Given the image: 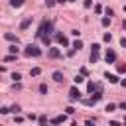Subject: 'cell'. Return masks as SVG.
Wrapping results in <instances>:
<instances>
[{"instance_id":"4","label":"cell","mask_w":126,"mask_h":126,"mask_svg":"<svg viewBox=\"0 0 126 126\" xmlns=\"http://www.w3.org/2000/svg\"><path fill=\"white\" fill-rule=\"evenodd\" d=\"M79 98H81L79 89H77V87H71V91H69V100H79Z\"/></svg>"},{"instance_id":"29","label":"cell","mask_w":126,"mask_h":126,"mask_svg":"<svg viewBox=\"0 0 126 126\" xmlns=\"http://www.w3.org/2000/svg\"><path fill=\"white\" fill-rule=\"evenodd\" d=\"M45 4H47V6H53V4H55V0H45Z\"/></svg>"},{"instance_id":"21","label":"cell","mask_w":126,"mask_h":126,"mask_svg":"<svg viewBox=\"0 0 126 126\" xmlns=\"http://www.w3.org/2000/svg\"><path fill=\"white\" fill-rule=\"evenodd\" d=\"M114 108H116V104H112V102H110V104H106V110H108V112H112Z\"/></svg>"},{"instance_id":"16","label":"cell","mask_w":126,"mask_h":126,"mask_svg":"<svg viewBox=\"0 0 126 126\" xmlns=\"http://www.w3.org/2000/svg\"><path fill=\"white\" fill-rule=\"evenodd\" d=\"M39 73H41V69H39V67H33V69L30 71V75H32V77H37Z\"/></svg>"},{"instance_id":"33","label":"cell","mask_w":126,"mask_h":126,"mask_svg":"<svg viewBox=\"0 0 126 126\" xmlns=\"http://www.w3.org/2000/svg\"><path fill=\"white\" fill-rule=\"evenodd\" d=\"M124 126H126V118H124Z\"/></svg>"},{"instance_id":"11","label":"cell","mask_w":126,"mask_h":126,"mask_svg":"<svg viewBox=\"0 0 126 126\" xmlns=\"http://www.w3.org/2000/svg\"><path fill=\"white\" fill-rule=\"evenodd\" d=\"M65 120H67V116H65V114H61V116H55L51 122H53V124H61V122H65Z\"/></svg>"},{"instance_id":"23","label":"cell","mask_w":126,"mask_h":126,"mask_svg":"<svg viewBox=\"0 0 126 126\" xmlns=\"http://www.w3.org/2000/svg\"><path fill=\"white\" fill-rule=\"evenodd\" d=\"M0 112H2V114H8V112H10V108H8V106H2V108H0Z\"/></svg>"},{"instance_id":"27","label":"cell","mask_w":126,"mask_h":126,"mask_svg":"<svg viewBox=\"0 0 126 126\" xmlns=\"http://www.w3.org/2000/svg\"><path fill=\"white\" fill-rule=\"evenodd\" d=\"M93 6V0H85V8H91Z\"/></svg>"},{"instance_id":"2","label":"cell","mask_w":126,"mask_h":126,"mask_svg":"<svg viewBox=\"0 0 126 126\" xmlns=\"http://www.w3.org/2000/svg\"><path fill=\"white\" fill-rule=\"evenodd\" d=\"M26 55H30V57H39L41 51H39L37 45H28V47H26Z\"/></svg>"},{"instance_id":"28","label":"cell","mask_w":126,"mask_h":126,"mask_svg":"<svg viewBox=\"0 0 126 126\" xmlns=\"http://www.w3.org/2000/svg\"><path fill=\"white\" fill-rule=\"evenodd\" d=\"M120 45H122V47H126V37H122V39H120Z\"/></svg>"},{"instance_id":"15","label":"cell","mask_w":126,"mask_h":126,"mask_svg":"<svg viewBox=\"0 0 126 126\" xmlns=\"http://www.w3.org/2000/svg\"><path fill=\"white\" fill-rule=\"evenodd\" d=\"M104 77H106V79H108L110 83H118V77H116V75H110V73H106Z\"/></svg>"},{"instance_id":"3","label":"cell","mask_w":126,"mask_h":126,"mask_svg":"<svg viewBox=\"0 0 126 126\" xmlns=\"http://www.w3.org/2000/svg\"><path fill=\"white\" fill-rule=\"evenodd\" d=\"M98 49H100V45H98V43H93V51H91V63H96V61H98Z\"/></svg>"},{"instance_id":"17","label":"cell","mask_w":126,"mask_h":126,"mask_svg":"<svg viewBox=\"0 0 126 126\" xmlns=\"http://www.w3.org/2000/svg\"><path fill=\"white\" fill-rule=\"evenodd\" d=\"M41 41H43L45 45H49V43H51V37H49V35H41Z\"/></svg>"},{"instance_id":"22","label":"cell","mask_w":126,"mask_h":126,"mask_svg":"<svg viewBox=\"0 0 126 126\" xmlns=\"http://www.w3.org/2000/svg\"><path fill=\"white\" fill-rule=\"evenodd\" d=\"M12 79H14V81H20V79H22V75H20V73H14V75H12Z\"/></svg>"},{"instance_id":"26","label":"cell","mask_w":126,"mask_h":126,"mask_svg":"<svg viewBox=\"0 0 126 126\" xmlns=\"http://www.w3.org/2000/svg\"><path fill=\"white\" fill-rule=\"evenodd\" d=\"M65 110H67V114H73V112H75V108H73V106H67Z\"/></svg>"},{"instance_id":"20","label":"cell","mask_w":126,"mask_h":126,"mask_svg":"<svg viewBox=\"0 0 126 126\" xmlns=\"http://www.w3.org/2000/svg\"><path fill=\"white\" fill-rule=\"evenodd\" d=\"M39 93L45 94V93H47V85H39Z\"/></svg>"},{"instance_id":"25","label":"cell","mask_w":126,"mask_h":126,"mask_svg":"<svg viewBox=\"0 0 126 126\" xmlns=\"http://www.w3.org/2000/svg\"><path fill=\"white\" fill-rule=\"evenodd\" d=\"M81 81H85V79H83V75H77V77H75V83H81Z\"/></svg>"},{"instance_id":"35","label":"cell","mask_w":126,"mask_h":126,"mask_svg":"<svg viewBox=\"0 0 126 126\" xmlns=\"http://www.w3.org/2000/svg\"><path fill=\"white\" fill-rule=\"evenodd\" d=\"M41 126H45V124H41Z\"/></svg>"},{"instance_id":"12","label":"cell","mask_w":126,"mask_h":126,"mask_svg":"<svg viewBox=\"0 0 126 126\" xmlns=\"http://www.w3.org/2000/svg\"><path fill=\"white\" fill-rule=\"evenodd\" d=\"M10 6L12 8H20V6H24V0H10Z\"/></svg>"},{"instance_id":"19","label":"cell","mask_w":126,"mask_h":126,"mask_svg":"<svg viewBox=\"0 0 126 126\" xmlns=\"http://www.w3.org/2000/svg\"><path fill=\"white\" fill-rule=\"evenodd\" d=\"M4 61H6V63H10V61H16V55H6V57H4Z\"/></svg>"},{"instance_id":"1","label":"cell","mask_w":126,"mask_h":126,"mask_svg":"<svg viewBox=\"0 0 126 126\" xmlns=\"http://www.w3.org/2000/svg\"><path fill=\"white\" fill-rule=\"evenodd\" d=\"M51 30H53V22L43 20V22H41V26H39V30H37V35H39V37H41V35H49V33H51Z\"/></svg>"},{"instance_id":"5","label":"cell","mask_w":126,"mask_h":126,"mask_svg":"<svg viewBox=\"0 0 126 126\" xmlns=\"http://www.w3.org/2000/svg\"><path fill=\"white\" fill-rule=\"evenodd\" d=\"M30 24H32V16H28V18H24V20L20 22V30H28Z\"/></svg>"},{"instance_id":"30","label":"cell","mask_w":126,"mask_h":126,"mask_svg":"<svg viewBox=\"0 0 126 126\" xmlns=\"http://www.w3.org/2000/svg\"><path fill=\"white\" fill-rule=\"evenodd\" d=\"M110 126H120V124H118L116 120H110Z\"/></svg>"},{"instance_id":"24","label":"cell","mask_w":126,"mask_h":126,"mask_svg":"<svg viewBox=\"0 0 126 126\" xmlns=\"http://www.w3.org/2000/svg\"><path fill=\"white\" fill-rule=\"evenodd\" d=\"M102 39H104V41H110V39H112V35H110V33H104V37H102Z\"/></svg>"},{"instance_id":"6","label":"cell","mask_w":126,"mask_h":126,"mask_svg":"<svg viewBox=\"0 0 126 126\" xmlns=\"http://www.w3.org/2000/svg\"><path fill=\"white\" fill-rule=\"evenodd\" d=\"M47 55H49L51 59H57V57H61V51H59L57 47H51V49L47 51Z\"/></svg>"},{"instance_id":"14","label":"cell","mask_w":126,"mask_h":126,"mask_svg":"<svg viewBox=\"0 0 126 126\" xmlns=\"http://www.w3.org/2000/svg\"><path fill=\"white\" fill-rule=\"evenodd\" d=\"M8 51H10V55H18V51H20V49H18V47H16V43H14V45H10V47H8Z\"/></svg>"},{"instance_id":"18","label":"cell","mask_w":126,"mask_h":126,"mask_svg":"<svg viewBox=\"0 0 126 126\" xmlns=\"http://www.w3.org/2000/svg\"><path fill=\"white\" fill-rule=\"evenodd\" d=\"M71 47H73V49H81V47H83V43H81V39H79V41H75V43H73Z\"/></svg>"},{"instance_id":"13","label":"cell","mask_w":126,"mask_h":126,"mask_svg":"<svg viewBox=\"0 0 126 126\" xmlns=\"http://www.w3.org/2000/svg\"><path fill=\"white\" fill-rule=\"evenodd\" d=\"M100 24H102L104 28H108V26H110V16H104V18L100 20Z\"/></svg>"},{"instance_id":"8","label":"cell","mask_w":126,"mask_h":126,"mask_svg":"<svg viewBox=\"0 0 126 126\" xmlns=\"http://www.w3.org/2000/svg\"><path fill=\"white\" fill-rule=\"evenodd\" d=\"M55 39H57V41H59V43H61L63 47H67V45H69V41H67V37H65V35H61V33H57V35H55Z\"/></svg>"},{"instance_id":"34","label":"cell","mask_w":126,"mask_h":126,"mask_svg":"<svg viewBox=\"0 0 126 126\" xmlns=\"http://www.w3.org/2000/svg\"><path fill=\"white\" fill-rule=\"evenodd\" d=\"M124 28H126V20H124Z\"/></svg>"},{"instance_id":"10","label":"cell","mask_w":126,"mask_h":126,"mask_svg":"<svg viewBox=\"0 0 126 126\" xmlns=\"http://www.w3.org/2000/svg\"><path fill=\"white\" fill-rule=\"evenodd\" d=\"M53 81H55V83H61V81H63V73H61V71H55V73H53Z\"/></svg>"},{"instance_id":"7","label":"cell","mask_w":126,"mask_h":126,"mask_svg":"<svg viewBox=\"0 0 126 126\" xmlns=\"http://www.w3.org/2000/svg\"><path fill=\"white\" fill-rule=\"evenodd\" d=\"M104 57H106V61H108V63H114V61H116V51H112V49H108Z\"/></svg>"},{"instance_id":"31","label":"cell","mask_w":126,"mask_h":126,"mask_svg":"<svg viewBox=\"0 0 126 126\" xmlns=\"http://www.w3.org/2000/svg\"><path fill=\"white\" fill-rule=\"evenodd\" d=\"M118 106H120V108H124V110H126V102H120V104H118Z\"/></svg>"},{"instance_id":"9","label":"cell","mask_w":126,"mask_h":126,"mask_svg":"<svg viewBox=\"0 0 126 126\" xmlns=\"http://www.w3.org/2000/svg\"><path fill=\"white\" fill-rule=\"evenodd\" d=\"M4 37H6L8 41H14V43H18V35H14V33H10V32H8V33H4Z\"/></svg>"},{"instance_id":"32","label":"cell","mask_w":126,"mask_h":126,"mask_svg":"<svg viewBox=\"0 0 126 126\" xmlns=\"http://www.w3.org/2000/svg\"><path fill=\"white\" fill-rule=\"evenodd\" d=\"M122 87H126V79H124V81H122Z\"/></svg>"}]
</instances>
